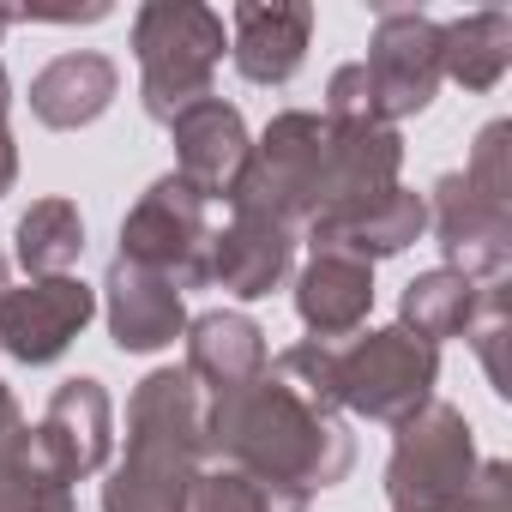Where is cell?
I'll return each mask as SVG.
<instances>
[{
	"label": "cell",
	"instance_id": "obj_31",
	"mask_svg": "<svg viewBox=\"0 0 512 512\" xmlns=\"http://www.w3.org/2000/svg\"><path fill=\"white\" fill-rule=\"evenodd\" d=\"M7 25H13V13H7V7H0V31H7Z\"/></svg>",
	"mask_w": 512,
	"mask_h": 512
},
{
	"label": "cell",
	"instance_id": "obj_15",
	"mask_svg": "<svg viewBox=\"0 0 512 512\" xmlns=\"http://www.w3.org/2000/svg\"><path fill=\"white\" fill-rule=\"evenodd\" d=\"M296 260V229L272 223V217H247L235 211V223L223 235H211V253H205V284L253 302V296H272L284 284Z\"/></svg>",
	"mask_w": 512,
	"mask_h": 512
},
{
	"label": "cell",
	"instance_id": "obj_18",
	"mask_svg": "<svg viewBox=\"0 0 512 512\" xmlns=\"http://www.w3.org/2000/svg\"><path fill=\"white\" fill-rule=\"evenodd\" d=\"M115 91H121L115 61L79 49V55L49 61V67L31 79V115H37L43 127H55V133H73V127H91V121L115 103Z\"/></svg>",
	"mask_w": 512,
	"mask_h": 512
},
{
	"label": "cell",
	"instance_id": "obj_17",
	"mask_svg": "<svg viewBox=\"0 0 512 512\" xmlns=\"http://www.w3.org/2000/svg\"><path fill=\"white\" fill-rule=\"evenodd\" d=\"M374 308V266L344 260V253H314L296 278V314L314 332V344L350 338Z\"/></svg>",
	"mask_w": 512,
	"mask_h": 512
},
{
	"label": "cell",
	"instance_id": "obj_7",
	"mask_svg": "<svg viewBox=\"0 0 512 512\" xmlns=\"http://www.w3.org/2000/svg\"><path fill=\"white\" fill-rule=\"evenodd\" d=\"M205 253H211L205 199H199L181 175H163V181H151L145 199L127 211V223H121V253H115V260L145 266V272L169 278L175 290H199V284H205Z\"/></svg>",
	"mask_w": 512,
	"mask_h": 512
},
{
	"label": "cell",
	"instance_id": "obj_13",
	"mask_svg": "<svg viewBox=\"0 0 512 512\" xmlns=\"http://www.w3.org/2000/svg\"><path fill=\"white\" fill-rule=\"evenodd\" d=\"M434 235H440V253H446V272L470 278V284H494L506 278V253H512V217L482 205L464 175H440L434 187Z\"/></svg>",
	"mask_w": 512,
	"mask_h": 512
},
{
	"label": "cell",
	"instance_id": "obj_24",
	"mask_svg": "<svg viewBox=\"0 0 512 512\" xmlns=\"http://www.w3.org/2000/svg\"><path fill=\"white\" fill-rule=\"evenodd\" d=\"M512 127L506 121H488L482 133H476V151H470V169H464V187L482 199V205H494V211H506L512 217Z\"/></svg>",
	"mask_w": 512,
	"mask_h": 512
},
{
	"label": "cell",
	"instance_id": "obj_12",
	"mask_svg": "<svg viewBox=\"0 0 512 512\" xmlns=\"http://www.w3.org/2000/svg\"><path fill=\"white\" fill-rule=\"evenodd\" d=\"M308 229H314V253H344V260L374 266L386 253H404L428 229V205L410 187H386L374 199H350V205L320 211Z\"/></svg>",
	"mask_w": 512,
	"mask_h": 512
},
{
	"label": "cell",
	"instance_id": "obj_2",
	"mask_svg": "<svg viewBox=\"0 0 512 512\" xmlns=\"http://www.w3.org/2000/svg\"><path fill=\"white\" fill-rule=\"evenodd\" d=\"M205 458V398L187 368H157L127 404V458L103 482V512H187Z\"/></svg>",
	"mask_w": 512,
	"mask_h": 512
},
{
	"label": "cell",
	"instance_id": "obj_6",
	"mask_svg": "<svg viewBox=\"0 0 512 512\" xmlns=\"http://www.w3.org/2000/svg\"><path fill=\"white\" fill-rule=\"evenodd\" d=\"M434 380H440V350L404 326H386V332H368V338L332 350L338 404L356 416H374V422H404L410 410H422L434 398Z\"/></svg>",
	"mask_w": 512,
	"mask_h": 512
},
{
	"label": "cell",
	"instance_id": "obj_26",
	"mask_svg": "<svg viewBox=\"0 0 512 512\" xmlns=\"http://www.w3.org/2000/svg\"><path fill=\"white\" fill-rule=\"evenodd\" d=\"M464 338H470V350L482 356V368H488L494 392L506 398V278L482 284V296H476V314H470Z\"/></svg>",
	"mask_w": 512,
	"mask_h": 512
},
{
	"label": "cell",
	"instance_id": "obj_27",
	"mask_svg": "<svg viewBox=\"0 0 512 512\" xmlns=\"http://www.w3.org/2000/svg\"><path fill=\"white\" fill-rule=\"evenodd\" d=\"M326 121H332V127H368V121H380V103H374V85H368L362 61L332 73V85H326ZM380 127H386V121H380Z\"/></svg>",
	"mask_w": 512,
	"mask_h": 512
},
{
	"label": "cell",
	"instance_id": "obj_5",
	"mask_svg": "<svg viewBox=\"0 0 512 512\" xmlns=\"http://www.w3.org/2000/svg\"><path fill=\"white\" fill-rule=\"evenodd\" d=\"M392 464H386V506L392 512H452L470 482H476V446H470V422L428 398L422 410H410L404 422H392Z\"/></svg>",
	"mask_w": 512,
	"mask_h": 512
},
{
	"label": "cell",
	"instance_id": "obj_28",
	"mask_svg": "<svg viewBox=\"0 0 512 512\" xmlns=\"http://www.w3.org/2000/svg\"><path fill=\"white\" fill-rule=\"evenodd\" d=\"M452 512H512V476H506V464H482L476 482H470V494Z\"/></svg>",
	"mask_w": 512,
	"mask_h": 512
},
{
	"label": "cell",
	"instance_id": "obj_10",
	"mask_svg": "<svg viewBox=\"0 0 512 512\" xmlns=\"http://www.w3.org/2000/svg\"><path fill=\"white\" fill-rule=\"evenodd\" d=\"M97 314V296L79 278H31L25 290L0 296V350L13 362H55Z\"/></svg>",
	"mask_w": 512,
	"mask_h": 512
},
{
	"label": "cell",
	"instance_id": "obj_11",
	"mask_svg": "<svg viewBox=\"0 0 512 512\" xmlns=\"http://www.w3.org/2000/svg\"><path fill=\"white\" fill-rule=\"evenodd\" d=\"M175 139V175L199 193V199H235L247 163H253V139L235 103L223 97H199L193 109H181L169 121Z\"/></svg>",
	"mask_w": 512,
	"mask_h": 512
},
{
	"label": "cell",
	"instance_id": "obj_30",
	"mask_svg": "<svg viewBox=\"0 0 512 512\" xmlns=\"http://www.w3.org/2000/svg\"><path fill=\"white\" fill-rule=\"evenodd\" d=\"M0 296H7V253H0Z\"/></svg>",
	"mask_w": 512,
	"mask_h": 512
},
{
	"label": "cell",
	"instance_id": "obj_25",
	"mask_svg": "<svg viewBox=\"0 0 512 512\" xmlns=\"http://www.w3.org/2000/svg\"><path fill=\"white\" fill-rule=\"evenodd\" d=\"M0 512H73V488L31 464V446L0 464Z\"/></svg>",
	"mask_w": 512,
	"mask_h": 512
},
{
	"label": "cell",
	"instance_id": "obj_3",
	"mask_svg": "<svg viewBox=\"0 0 512 512\" xmlns=\"http://www.w3.org/2000/svg\"><path fill=\"white\" fill-rule=\"evenodd\" d=\"M229 37L223 19L193 0H151L133 19V55H139V97L151 121H175L199 97H211V73L223 61Z\"/></svg>",
	"mask_w": 512,
	"mask_h": 512
},
{
	"label": "cell",
	"instance_id": "obj_20",
	"mask_svg": "<svg viewBox=\"0 0 512 512\" xmlns=\"http://www.w3.org/2000/svg\"><path fill=\"white\" fill-rule=\"evenodd\" d=\"M512 67V13H464L440 25V79L464 91H494Z\"/></svg>",
	"mask_w": 512,
	"mask_h": 512
},
{
	"label": "cell",
	"instance_id": "obj_16",
	"mask_svg": "<svg viewBox=\"0 0 512 512\" xmlns=\"http://www.w3.org/2000/svg\"><path fill=\"white\" fill-rule=\"evenodd\" d=\"M103 314H109V332L121 350L133 356H151L163 344H175L187 332V308H181V290L145 266H127L115 260L109 278H103Z\"/></svg>",
	"mask_w": 512,
	"mask_h": 512
},
{
	"label": "cell",
	"instance_id": "obj_22",
	"mask_svg": "<svg viewBox=\"0 0 512 512\" xmlns=\"http://www.w3.org/2000/svg\"><path fill=\"white\" fill-rule=\"evenodd\" d=\"M476 296H482V284H470V278H458V272H422L410 290H404V302H398V314H404V332H416L422 344H440V338H464V326H470V314H476Z\"/></svg>",
	"mask_w": 512,
	"mask_h": 512
},
{
	"label": "cell",
	"instance_id": "obj_21",
	"mask_svg": "<svg viewBox=\"0 0 512 512\" xmlns=\"http://www.w3.org/2000/svg\"><path fill=\"white\" fill-rule=\"evenodd\" d=\"M85 253V217L73 199H37L19 217V266L31 278H67Z\"/></svg>",
	"mask_w": 512,
	"mask_h": 512
},
{
	"label": "cell",
	"instance_id": "obj_23",
	"mask_svg": "<svg viewBox=\"0 0 512 512\" xmlns=\"http://www.w3.org/2000/svg\"><path fill=\"white\" fill-rule=\"evenodd\" d=\"M187 512H308V494L284 488V482H260V476L223 464V470H199L193 476Z\"/></svg>",
	"mask_w": 512,
	"mask_h": 512
},
{
	"label": "cell",
	"instance_id": "obj_29",
	"mask_svg": "<svg viewBox=\"0 0 512 512\" xmlns=\"http://www.w3.org/2000/svg\"><path fill=\"white\" fill-rule=\"evenodd\" d=\"M13 175H19V151L7 133V73H0V193H13Z\"/></svg>",
	"mask_w": 512,
	"mask_h": 512
},
{
	"label": "cell",
	"instance_id": "obj_1",
	"mask_svg": "<svg viewBox=\"0 0 512 512\" xmlns=\"http://www.w3.org/2000/svg\"><path fill=\"white\" fill-rule=\"evenodd\" d=\"M205 452H223L235 470L302 494L344 482V470L356 464V440L344 434V422L302 404L272 374L205 404Z\"/></svg>",
	"mask_w": 512,
	"mask_h": 512
},
{
	"label": "cell",
	"instance_id": "obj_9",
	"mask_svg": "<svg viewBox=\"0 0 512 512\" xmlns=\"http://www.w3.org/2000/svg\"><path fill=\"white\" fill-rule=\"evenodd\" d=\"M109 446H115V410H109V392L97 380H85V374L67 380L49 398L43 422L31 428V464L49 470L67 488L97 476L109 464Z\"/></svg>",
	"mask_w": 512,
	"mask_h": 512
},
{
	"label": "cell",
	"instance_id": "obj_8",
	"mask_svg": "<svg viewBox=\"0 0 512 512\" xmlns=\"http://www.w3.org/2000/svg\"><path fill=\"white\" fill-rule=\"evenodd\" d=\"M362 73L374 85V103H380L386 127L404 121V115H422L440 91V25L410 13V7H380Z\"/></svg>",
	"mask_w": 512,
	"mask_h": 512
},
{
	"label": "cell",
	"instance_id": "obj_4",
	"mask_svg": "<svg viewBox=\"0 0 512 512\" xmlns=\"http://www.w3.org/2000/svg\"><path fill=\"white\" fill-rule=\"evenodd\" d=\"M332 199V133L326 115L290 109L266 127V139L253 145V163L235 187V211L247 217H272L284 229L314 223Z\"/></svg>",
	"mask_w": 512,
	"mask_h": 512
},
{
	"label": "cell",
	"instance_id": "obj_19",
	"mask_svg": "<svg viewBox=\"0 0 512 512\" xmlns=\"http://www.w3.org/2000/svg\"><path fill=\"white\" fill-rule=\"evenodd\" d=\"M266 332L253 326L247 314H199L187 326V374L205 380L217 398L241 392L266 374Z\"/></svg>",
	"mask_w": 512,
	"mask_h": 512
},
{
	"label": "cell",
	"instance_id": "obj_14",
	"mask_svg": "<svg viewBox=\"0 0 512 512\" xmlns=\"http://www.w3.org/2000/svg\"><path fill=\"white\" fill-rule=\"evenodd\" d=\"M229 55L241 67V79L253 85H290L308 61V37H314V7L302 0H241L229 13Z\"/></svg>",
	"mask_w": 512,
	"mask_h": 512
}]
</instances>
